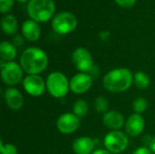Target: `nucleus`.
Listing matches in <instances>:
<instances>
[{
    "label": "nucleus",
    "instance_id": "423d86ee",
    "mask_svg": "<svg viewBox=\"0 0 155 154\" xmlns=\"http://www.w3.org/2000/svg\"><path fill=\"white\" fill-rule=\"evenodd\" d=\"M106 150L112 153H121L128 146L127 136L120 131H113L106 134L104 141Z\"/></svg>",
    "mask_w": 155,
    "mask_h": 154
},
{
    "label": "nucleus",
    "instance_id": "0eeeda50",
    "mask_svg": "<svg viewBox=\"0 0 155 154\" xmlns=\"http://www.w3.org/2000/svg\"><path fill=\"white\" fill-rule=\"evenodd\" d=\"M1 76L5 84L15 85L20 83L23 77V71L21 65L15 62L1 63Z\"/></svg>",
    "mask_w": 155,
    "mask_h": 154
},
{
    "label": "nucleus",
    "instance_id": "f03ea898",
    "mask_svg": "<svg viewBox=\"0 0 155 154\" xmlns=\"http://www.w3.org/2000/svg\"><path fill=\"white\" fill-rule=\"evenodd\" d=\"M134 82L132 72L127 68H117L107 73L103 80V84L107 91L122 93L128 90Z\"/></svg>",
    "mask_w": 155,
    "mask_h": 154
},
{
    "label": "nucleus",
    "instance_id": "6ab92c4d",
    "mask_svg": "<svg viewBox=\"0 0 155 154\" xmlns=\"http://www.w3.org/2000/svg\"><path fill=\"white\" fill-rule=\"evenodd\" d=\"M134 82L136 85L137 88L143 90L146 89L149 84H150V78L148 76V74L143 71H139L137 73L134 74Z\"/></svg>",
    "mask_w": 155,
    "mask_h": 154
},
{
    "label": "nucleus",
    "instance_id": "a211bd4d",
    "mask_svg": "<svg viewBox=\"0 0 155 154\" xmlns=\"http://www.w3.org/2000/svg\"><path fill=\"white\" fill-rule=\"evenodd\" d=\"M2 29L5 34H13L16 32L17 28V22L14 15H7L4 16L1 20Z\"/></svg>",
    "mask_w": 155,
    "mask_h": 154
},
{
    "label": "nucleus",
    "instance_id": "f8f14e48",
    "mask_svg": "<svg viewBox=\"0 0 155 154\" xmlns=\"http://www.w3.org/2000/svg\"><path fill=\"white\" fill-rule=\"evenodd\" d=\"M4 98L6 105L14 111H19L24 105V98L21 93L15 88H7L5 90Z\"/></svg>",
    "mask_w": 155,
    "mask_h": 154
},
{
    "label": "nucleus",
    "instance_id": "6e6552de",
    "mask_svg": "<svg viewBox=\"0 0 155 154\" xmlns=\"http://www.w3.org/2000/svg\"><path fill=\"white\" fill-rule=\"evenodd\" d=\"M72 61L75 68L84 73L90 72L94 67V61L91 54L83 47L74 50L72 55Z\"/></svg>",
    "mask_w": 155,
    "mask_h": 154
},
{
    "label": "nucleus",
    "instance_id": "f3484780",
    "mask_svg": "<svg viewBox=\"0 0 155 154\" xmlns=\"http://www.w3.org/2000/svg\"><path fill=\"white\" fill-rule=\"evenodd\" d=\"M16 48L8 42H2L0 44V56L3 61L11 62L16 56Z\"/></svg>",
    "mask_w": 155,
    "mask_h": 154
},
{
    "label": "nucleus",
    "instance_id": "c85d7f7f",
    "mask_svg": "<svg viewBox=\"0 0 155 154\" xmlns=\"http://www.w3.org/2000/svg\"><path fill=\"white\" fill-rule=\"evenodd\" d=\"M18 2H20V3H25V2H27L28 0H17Z\"/></svg>",
    "mask_w": 155,
    "mask_h": 154
},
{
    "label": "nucleus",
    "instance_id": "b1692460",
    "mask_svg": "<svg viewBox=\"0 0 155 154\" xmlns=\"http://www.w3.org/2000/svg\"><path fill=\"white\" fill-rule=\"evenodd\" d=\"M14 5V0H0V11L5 13L9 11Z\"/></svg>",
    "mask_w": 155,
    "mask_h": 154
},
{
    "label": "nucleus",
    "instance_id": "39448f33",
    "mask_svg": "<svg viewBox=\"0 0 155 154\" xmlns=\"http://www.w3.org/2000/svg\"><path fill=\"white\" fill-rule=\"evenodd\" d=\"M76 25V17L69 12H61L57 14L52 21L53 29L59 34L71 33L74 30Z\"/></svg>",
    "mask_w": 155,
    "mask_h": 154
},
{
    "label": "nucleus",
    "instance_id": "7ed1b4c3",
    "mask_svg": "<svg viewBox=\"0 0 155 154\" xmlns=\"http://www.w3.org/2000/svg\"><path fill=\"white\" fill-rule=\"evenodd\" d=\"M27 12L34 21L46 22L54 12V3L53 0H29Z\"/></svg>",
    "mask_w": 155,
    "mask_h": 154
},
{
    "label": "nucleus",
    "instance_id": "20e7f679",
    "mask_svg": "<svg viewBox=\"0 0 155 154\" xmlns=\"http://www.w3.org/2000/svg\"><path fill=\"white\" fill-rule=\"evenodd\" d=\"M46 88L53 97L62 98L67 93L70 88V83L64 74L60 72H54L47 77Z\"/></svg>",
    "mask_w": 155,
    "mask_h": 154
},
{
    "label": "nucleus",
    "instance_id": "2eb2a0df",
    "mask_svg": "<svg viewBox=\"0 0 155 154\" xmlns=\"http://www.w3.org/2000/svg\"><path fill=\"white\" fill-rule=\"evenodd\" d=\"M94 149V142L90 137H80L73 143V150L75 154H92Z\"/></svg>",
    "mask_w": 155,
    "mask_h": 154
},
{
    "label": "nucleus",
    "instance_id": "393cba45",
    "mask_svg": "<svg viewBox=\"0 0 155 154\" xmlns=\"http://www.w3.org/2000/svg\"><path fill=\"white\" fill-rule=\"evenodd\" d=\"M114 1L122 7L129 8V7H132L135 4L136 0H114Z\"/></svg>",
    "mask_w": 155,
    "mask_h": 154
},
{
    "label": "nucleus",
    "instance_id": "aec40b11",
    "mask_svg": "<svg viewBox=\"0 0 155 154\" xmlns=\"http://www.w3.org/2000/svg\"><path fill=\"white\" fill-rule=\"evenodd\" d=\"M73 110H74V113L77 117H84L87 114V113L89 111V106H88V103H86V101L80 99L74 103V104L73 106Z\"/></svg>",
    "mask_w": 155,
    "mask_h": 154
},
{
    "label": "nucleus",
    "instance_id": "4be33fe9",
    "mask_svg": "<svg viewBox=\"0 0 155 154\" xmlns=\"http://www.w3.org/2000/svg\"><path fill=\"white\" fill-rule=\"evenodd\" d=\"M109 106V103L105 97L100 96L97 97L95 102H94V108L98 113H104L107 111Z\"/></svg>",
    "mask_w": 155,
    "mask_h": 154
},
{
    "label": "nucleus",
    "instance_id": "9b49d317",
    "mask_svg": "<svg viewBox=\"0 0 155 154\" xmlns=\"http://www.w3.org/2000/svg\"><path fill=\"white\" fill-rule=\"evenodd\" d=\"M93 84V78L90 74L82 73L77 74L70 80V90L76 94L87 92Z\"/></svg>",
    "mask_w": 155,
    "mask_h": 154
},
{
    "label": "nucleus",
    "instance_id": "1a4fd4ad",
    "mask_svg": "<svg viewBox=\"0 0 155 154\" xmlns=\"http://www.w3.org/2000/svg\"><path fill=\"white\" fill-rule=\"evenodd\" d=\"M23 86L28 94L35 97L42 95L45 89V82L38 74H28L23 81Z\"/></svg>",
    "mask_w": 155,
    "mask_h": 154
},
{
    "label": "nucleus",
    "instance_id": "a878e982",
    "mask_svg": "<svg viewBox=\"0 0 155 154\" xmlns=\"http://www.w3.org/2000/svg\"><path fill=\"white\" fill-rule=\"evenodd\" d=\"M133 154H152L151 150L147 149L146 147H140L138 149H136Z\"/></svg>",
    "mask_w": 155,
    "mask_h": 154
},
{
    "label": "nucleus",
    "instance_id": "cd10ccee",
    "mask_svg": "<svg viewBox=\"0 0 155 154\" xmlns=\"http://www.w3.org/2000/svg\"><path fill=\"white\" fill-rule=\"evenodd\" d=\"M150 150H151V152L155 153V137L152 139V141L150 143Z\"/></svg>",
    "mask_w": 155,
    "mask_h": 154
},
{
    "label": "nucleus",
    "instance_id": "5701e85b",
    "mask_svg": "<svg viewBox=\"0 0 155 154\" xmlns=\"http://www.w3.org/2000/svg\"><path fill=\"white\" fill-rule=\"evenodd\" d=\"M0 152L1 154H17V149L13 144H4L3 141H0Z\"/></svg>",
    "mask_w": 155,
    "mask_h": 154
},
{
    "label": "nucleus",
    "instance_id": "9d476101",
    "mask_svg": "<svg viewBox=\"0 0 155 154\" xmlns=\"http://www.w3.org/2000/svg\"><path fill=\"white\" fill-rule=\"evenodd\" d=\"M80 125L79 117H77L74 113H64L62 114L56 123L57 129L64 134H70L75 132Z\"/></svg>",
    "mask_w": 155,
    "mask_h": 154
},
{
    "label": "nucleus",
    "instance_id": "f257e3e1",
    "mask_svg": "<svg viewBox=\"0 0 155 154\" xmlns=\"http://www.w3.org/2000/svg\"><path fill=\"white\" fill-rule=\"evenodd\" d=\"M48 64L46 54L37 47L25 49L20 57V65L28 74H38L45 70Z\"/></svg>",
    "mask_w": 155,
    "mask_h": 154
},
{
    "label": "nucleus",
    "instance_id": "dca6fc26",
    "mask_svg": "<svg viewBox=\"0 0 155 154\" xmlns=\"http://www.w3.org/2000/svg\"><path fill=\"white\" fill-rule=\"evenodd\" d=\"M22 32L24 36L29 41H36L40 37L41 30L35 21L26 20L22 25Z\"/></svg>",
    "mask_w": 155,
    "mask_h": 154
},
{
    "label": "nucleus",
    "instance_id": "ddd939ff",
    "mask_svg": "<svg viewBox=\"0 0 155 154\" xmlns=\"http://www.w3.org/2000/svg\"><path fill=\"white\" fill-rule=\"evenodd\" d=\"M144 119L141 116V114H132L125 123V130L126 133L133 137L138 136L142 133L144 129Z\"/></svg>",
    "mask_w": 155,
    "mask_h": 154
},
{
    "label": "nucleus",
    "instance_id": "412c9836",
    "mask_svg": "<svg viewBox=\"0 0 155 154\" xmlns=\"http://www.w3.org/2000/svg\"><path fill=\"white\" fill-rule=\"evenodd\" d=\"M147 108V101L144 98H137L134 101L133 103V109L135 112V113L137 114H141L143 113Z\"/></svg>",
    "mask_w": 155,
    "mask_h": 154
},
{
    "label": "nucleus",
    "instance_id": "bb28decb",
    "mask_svg": "<svg viewBox=\"0 0 155 154\" xmlns=\"http://www.w3.org/2000/svg\"><path fill=\"white\" fill-rule=\"evenodd\" d=\"M92 154H111L110 152H108L107 150H104V149H99L94 151Z\"/></svg>",
    "mask_w": 155,
    "mask_h": 154
},
{
    "label": "nucleus",
    "instance_id": "4468645a",
    "mask_svg": "<svg viewBox=\"0 0 155 154\" xmlns=\"http://www.w3.org/2000/svg\"><path fill=\"white\" fill-rule=\"evenodd\" d=\"M103 121H104V124L107 128L112 129L114 131H118L124 124V116L120 113L115 112V111L107 112L104 114Z\"/></svg>",
    "mask_w": 155,
    "mask_h": 154
}]
</instances>
